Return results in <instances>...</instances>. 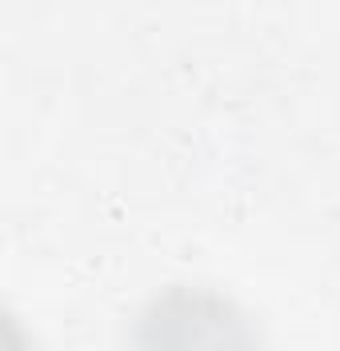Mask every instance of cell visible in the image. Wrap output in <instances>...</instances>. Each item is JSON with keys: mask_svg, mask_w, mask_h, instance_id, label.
I'll return each mask as SVG.
<instances>
[{"mask_svg": "<svg viewBox=\"0 0 340 351\" xmlns=\"http://www.w3.org/2000/svg\"><path fill=\"white\" fill-rule=\"evenodd\" d=\"M133 351H260V335L220 291L168 287L140 311Z\"/></svg>", "mask_w": 340, "mask_h": 351, "instance_id": "cell-1", "label": "cell"}]
</instances>
